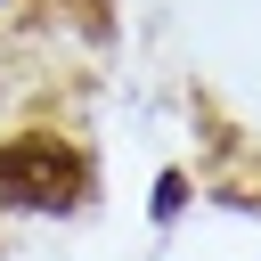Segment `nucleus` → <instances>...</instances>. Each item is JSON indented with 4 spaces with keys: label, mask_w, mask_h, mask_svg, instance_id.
<instances>
[{
    "label": "nucleus",
    "mask_w": 261,
    "mask_h": 261,
    "mask_svg": "<svg viewBox=\"0 0 261 261\" xmlns=\"http://www.w3.org/2000/svg\"><path fill=\"white\" fill-rule=\"evenodd\" d=\"M73 196H82V155L65 139H8L0 147V204L65 212Z\"/></svg>",
    "instance_id": "obj_1"
}]
</instances>
